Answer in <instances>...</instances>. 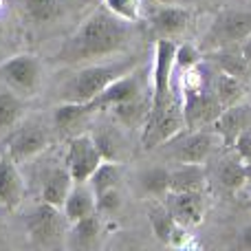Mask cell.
<instances>
[{"label": "cell", "instance_id": "7", "mask_svg": "<svg viewBox=\"0 0 251 251\" xmlns=\"http://www.w3.org/2000/svg\"><path fill=\"white\" fill-rule=\"evenodd\" d=\"M218 143L223 141L214 130H190L187 134L178 132L163 146H168L170 156L178 163H205L214 154Z\"/></svg>", "mask_w": 251, "mask_h": 251}, {"label": "cell", "instance_id": "24", "mask_svg": "<svg viewBox=\"0 0 251 251\" xmlns=\"http://www.w3.org/2000/svg\"><path fill=\"white\" fill-rule=\"evenodd\" d=\"M207 174L205 163H181L172 170V190L170 192H203Z\"/></svg>", "mask_w": 251, "mask_h": 251}, {"label": "cell", "instance_id": "32", "mask_svg": "<svg viewBox=\"0 0 251 251\" xmlns=\"http://www.w3.org/2000/svg\"><path fill=\"white\" fill-rule=\"evenodd\" d=\"M201 64V53L194 44H176V69L181 71H187L192 66Z\"/></svg>", "mask_w": 251, "mask_h": 251}, {"label": "cell", "instance_id": "39", "mask_svg": "<svg viewBox=\"0 0 251 251\" xmlns=\"http://www.w3.org/2000/svg\"><path fill=\"white\" fill-rule=\"evenodd\" d=\"M247 97H249V104H251V84H249V91H247Z\"/></svg>", "mask_w": 251, "mask_h": 251}, {"label": "cell", "instance_id": "21", "mask_svg": "<svg viewBox=\"0 0 251 251\" xmlns=\"http://www.w3.org/2000/svg\"><path fill=\"white\" fill-rule=\"evenodd\" d=\"M207 86L216 95V100L223 104V108H229V106L238 104L245 93L249 91V86L245 82H240L238 77L225 73V71H218V69L214 73V77L207 82Z\"/></svg>", "mask_w": 251, "mask_h": 251}, {"label": "cell", "instance_id": "4", "mask_svg": "<svg viewBox=\"0 0 251 251\" xmlns=\"http://www.w3.org/2000/svg\"><path fill=\"white\" fill-rule=\"evenodd\" d=\"M185 128V119H183V106L178 104L176 97L163 101V104H152L148 119L141 130V146L143 150H152L170 139H174L178 132Z\"/></svg>", "mask_w": 251, "mask_h": 251}, {"label": "cell", "instance_id": "38", "mask_svg": "<svg viewBox=\"0 0 251 251\" xmlns=\"http://www.w3.org/2000/svg\"><path fill=\"white\" fill-rule=\"evenodd\" d=\"M154 2H159V4H176L178 0H154Z\"/></svg>", "mask_w": 251, "mask_h": 251}, {"label": "cell", "instance_id": "14", "mask_svg": "<svg viewBox=\"0 0 251 251\" xmlns=\"http://www.w3.org/2000/svg\"><path fill=\"white\" fill-rule=\"evenodd\" d=\"M247 128H251V104L249 101L247 104H240L238 101V104L225 108L221 113V117H218L212 126V130L221 137V141L225 148L234 146L238 134Z\"/></svg>", "mask_w": 251, "mask_h": 251}, {"label": "cell", "instance_id": "25", "mask_svg": "<svg viewBox=\"0 0 251 251\" xmlns=\"http://www.w3.org/2000/svg\"><path fill=\"white\" fill-rule=\"evenodd\" d=\"M150 106H152V100L146 101L143 97H137V100H130V101H124V104L113 106V113L119 124L128 126V128H143V124H146V119H148V113H150Z\"/></svg>", "mask_w": 251, "mask_h": 251}, {"label": "cell", "instance_id": "8", "mask_svg": "<svg viewBox=\"0 0 251 251\" xmlns=\"http://www.w3.org/2000/svg\"><path fill=\"white\" fill-rule=\"evenodd\" d=\"M174 71H176V42L172 38H159L154 44V66H152V104L172 100Z\"/></svg>", "mask_w": 251, "mask_h": 251}, {"label": "cell", "instance_id": "37", "mask_svg": "<svg viewBox=\"0 0 251 251\" xmlns=\"http://www.w3.org/2000/svg\"><path fill=\"white\" fill-rule=\"evenodd\" d=\"M245 174H247V183H251V159L245 161Z\"/></svg>", "mask_w": 251, "mask_h": 251}, {"label": "cell", "instance_id": "11", "mask_svg": "<svg viewBox=\"0 0 251 251\" xmlns=\"http://www.w3.org/2000/svg\"><path fill=\"white\" fill-rule=\"evenodd\" d=\"M47 146H49V132L44 130V126L38 122H29L11 132L9 156L13 161H26L33 159L35 154H40Z\"/></svg>", "mask_w": 251, "mask_h": 251}, {"label": "cell", "instance_id": "23", "mask_svg": "<svg viewBox=\"0 0 251 251\" xmlns=\"http://www.w3.org/2000/svg\"><path fill=\"white\" fill-rule=\"evenodd\" d=\"M22 16L35 26L51 25L64 13V0H22Z\"/></svg>", "mask_w": 251, "mask_h": 251}, {"label": "cell", "instance_id": "20", "mask_svg": "<svg viewBox=\"0 0 251 251\" xmlns=\"http://www.w3.org/2000/svg\"><path fill=\"white\" fill-rule=\"evenodd\" d=\"M101 240V221L100 212L82 218V221L71 223L69 229V247L73 249H95Z\"/></svg>", "mask_w": 251, "mask_h": 251}, {"label": "cell", "instance_id": "3", "mask_svg": "<svg viewBox=\"0 0 251 251\" xmlns=\"http://www.w3.org/2000/svg\"><path fill=\"white\" fill-rule=\"evenodd\" d=\"M69 218L64 216L62 207H55L51 203H40L31 209L26 216V236L33 247L55 249L64 245V238L69 234Z\"/></svg>", "mask_w": 251, "mask_h": 251}, {"label": "cell", "instance_id": "36", "mask_svg": "<svg viewBox=\"0 0 251 251\" xmlns=\"http://www.w3.org/2000/svg\"><path fill=\"white\" fill-rule=\"evenodd\" d=\"M240 53H243V57L249 62V66H251V35L240 44Z\"/></svg>", "mask_w": 251, "mask_h": 251}, {"label": "cell", "instance_id": "31", "mask_svg": "<svg viewBox=\"0 0 251 251\" xmlns=\"http://www.w3.org/2000/svg\"><path fill=\"white\" fill-rule=\"evenodd\" d=\"M106 9L119 16L126 22H139L141 18V0H104Z\"/></svg>", "mask_w": 251, "mask_h": 251}, {"label": "cell", "instance_id": "22", "mask_svg": "<svg viewBox=\"0 0 251 251\" xmlns=\"http://www.w3.org/2000/svg\"><path fill=\"white\" fill-rule=\"evenodd\" d=\"M73 183L75 181L66 165L64 168H53L42 183V201L55 205V207H62L71 192V187H73Z\"/></svg>", "mask_w": 251, "mask_h": 251}, {"label": "cell", "instance_id": "13", "mask_svg": "<svg viewBox=\"0 0 251 251\" xmlns=\"http://www.w3.org/2000/svg\"><path fill=\"white\" fill-rule=\"evenodd\" d=\"M25 201V178L18 170V161L0 156V205L9 212L20 209Z\"/></svg>", "mask_w": 251, "mask_h": 251}, {"label": "cell", "instance_id": "10", "mask_svg": "<svg viewBox=\"0 0 251 251\" xmlns=\"http://www.w3.org/2000/svg\"><path fill=\"white\" fill-rule=\"evenodd\" d=\"M183 119H185V128L187 130H205L212 128L214 122L221 117L223 104L216 100L212 91L203 88L201 93H194L190 97H183Z\"/></svg>", "mask_w": 251, "mask_h": 251}, {"label": "cell", "instance_id": "27", "mask_svg": "<svg viewBox=\"0 0 251 251\" xmlns=\"http://www.w3.org/2000/svg\"><path fill=\"white\" fill-rule=\"evenodd\" d=\"M22 100L16 91L7 88L0 93V134H11L22 117Z\"/></svg>", "mask_w": 251, "mask_h": 251}, {"label": "cell", "instance_id": "40", "mask_svg": "<svg viewBox=\"0 0 251 251\" xmlns=\"http://www.w3.org/2000/svg\"><path fill=\"white\" fill-rule=\"evenodd\" d=\"M249 199H251V190H249Z\"/></svg>", "mask_w": 251, "mask_h": 251}, {"label": "cell", "instance_id": "26", "mask_svg": "<svg viewBox=\"0 0 251 251\" xmlns=\"http://www.w3.org/2000/svg\"><path fill=\"white\" fill-rule=\"evenodd\" d=\"M139 183H141L143 192L154 199H165L172 190V172L163 165H156V168H148L141 172L139 176Z\"/></svg>", "mask_w": 251, "mask_h": 251}, {"label": "cell", "instance_id": "15", "mask_svg": "<svg viewBox=\"0 0 251 251\" xmlns=\"http://www.w3.org/2000/svg\"><path fill=\"white\" fill-rule=\"evenodd\" d=\"M141 93H143L141 77H139V75L132 71V73H128V75H124V77L115 79L108 88H104V91H101L100 95L91 101V104H93V108H95V110L113 108V106L124 104V101L137 100V97H141Z\"/></svg>", "mask_w": 251, "mask_h": 251}, {"label": "cell", "instance_id": "9", "mask_svg": "<svg viewBox=\"0 0 251 251\" xmlns=\"http://www.w3.org/2000/svg\"><path fill=\"white\" fill-rule=\"evenodd\" d=\"M104 161L100 146H97L95 137L88 132L73 134L69 143V152H66V168H69L71 176L75 183H84L93 176L100 163Z\"/></svg>", "mask_w": 251, "mask_h": 251}, {"label": "cell", "instance_id": "2", "mask_svg": "<svg viewBox=\"0 0 251 251\" xmlns=\"http://www.w3.org/2000/svg\"><path fill=\"white\" fill-rule=\"evenodd\" d=\"M134 66H137V57L86 66L62 86V101H93L115 79L132 73Z\"/></svg>", "mask_w": 251, "mask_h": 251}, {"label": "cell", "instance_id": "17", "mask_svg": "<svg viewBox=\"0 0 251 251\" xmlns=\"http://www.w3.org/2000/svg\"><path fill=\"white\" fill-rule=\"evenodd\" d=\"M62 212L69 218V223L82 221V218L91 216V214L97 212V196L93 192L91 183H73L69 196H66L64 205H62Z\"/></svg>", "mask_w": 251, "mask_h": 251}, {"label": "cell", "instance_id": "29", "mask_svg": "<svg viewBox=\"0 0 251 251\" xmlns=\"http://www.w3.org/2000/svg\"><path fill=\"white\" fill-rule=\"evenodd\" d=\"M148 218H150V225H152V231H154L156 240L163 245H170V238H172V231L174 227L178 225L176 218L172 216L170 207L165 203H154L148 212Z\"/></svg>", "mask_w": 251, "mask_h": 251}, {"label": "cell", "instance_id": "12", "mask_svg": "<svg viewBox=\"0 0 251 251\" xmlns=\"http://www.w3.org/2000/svg\"><path fill=\"white\" fill-rule=\"evenodd\" d=\"M165 205L170 207L176 223L185 227H196L205 216V196L203 192H170L165 196Z\"/></svg>", "mask_w": 251, "mask_h": 251}, {"label": "cell", "instance_id": "28", "mask_svg": "<svg viewBox=\"0 0 251 251\" xmlns=\"http://www.w3.org/2000/svg\"><path fill=\"white\" fill-rule=\"evenodd\" d=\"M218 183H221L225 190H240V187L247 183V174H245V161L240 159L238 154L234 152V156H227L225 161H221L216 170Z\"/></svg>", "mask_w": 251, "mask_h": 251}, {"label": "cell", "instance_id": "18", "mask_svg": "<svg viewBox=\"0 0 251 251\" xmlns=\"http://www.w3.org/2000/svg\"><path fill=\"white\" fill-rule=\"evenodd\" d=\"M207 57L212 60V64L216 66L218 71H225V73L238 77L240 82L251 84V66L243 57V53H240V44L238 47H227V49H218V51H209Z\"/></svg>", "mask_w": 251, "mask_h": 251}, {"label": "cell", "instance_id": "16", "mask_svg": "<svg viewBox=\"0 0 251 251\" xmlns=\"http://www.w3.org/2000/svg\"><path fill=\"white\" fill-rule=\"evenodd\" d=\"M190 11L181 4H163L150 16V26L159 38H176L190 25Z\"/></svg>", "mask_w": 251, "mask_h": 251}, {"label": "cell", "instance_id": "1", "mask_svg": "<svg viewBox=\"0 0 251 251\" xmlns=\"http://www.w3.org/2000/svg\"><path fill=\"white\" fill-rule=\"evenodd\" d=\"M132 42V22L115 16L110 9H95L55 53L62 64H82L95 62L122 53Z\"/></svg>", "mask_w": 251, "mask_h": 251}, {"label": "cell", "instance_id": "41", "mask_svg": "<svg viewBox=\"0 0 251 251\" xmlns=\"http://www.w3.org/2000/svg\"><path fill=\"white\" fill-rule=\"evenodd\" d=\"M0 7H2V0H0Z\"/></svg>", "mask_w": 251, "mask_h": 251}, {"label": "cell", "instance_id": "35", "mask_svg": "<svg viewBox=\"0 0 251 251\" xmlns=\"http://www.w3.org/2000/svg\"><path fill=\"white\" fill-rule=\"evenodd\" d=\"M238 245L243 249H247V251H251V223L247 227H245L243 231H240V236H238Z\"/></svg>", "mask_w": 251, "mask_h": 251}, {"label": "cell", "instance_id": "34", "mask_svg": "<svg viewBox=\"0 0 251 251\" xmlns=\"http://www.w3.org/2000/svg\"><path fill=\"white\" fill-rule=\"evenodd\" d=\"M231 150H234L243 161H249L251 159V128L243 130V132L238 134V139L234 141Z\"/></svg>", "mask_w": 251, "mask_h": 251}, {"label": "cell", "instance_id": "30", "mask_svg": "<svg viewBox=\"0 0 251 251\" xmlns=\"http://www.w3.org/2000/svg\"><path fill=\"white\" fill-rule=\"evenodd\" d=\"M119 178H122V165H119V161H110V159H104L100 163V168L93 172V176L88 178V183H91L93 192H95V196H101L104 192L113 190V187H117Z\"/></svg>", "mask_w": 251, "mask_h": 251}, {"label": "cell", "instance_id": "5", "mask_svg": "<svg viewBox=\"0 0 251 251\" xmlns=\"http://www.w3.org/2000/svg\"><path fill=\"white\" fill-rule=\"evenodd\" d=\"M249 35H251V11L225 9V11L214 16L212 25L203 35L201 47H203L205 53L227 47H238Z\"/></svg>", "mask_w": 251, "mask_h": 251}, {"label": "cell", "instance_id": "33", "mask_svg": "<svg viewBox=\"0 0 251 251\" xmlns=\"http://www.w3.org/2000/svg\"><path fill=\"white\" fill-rule=\"evenodd\" d=\"M119 207H122V196H119L117 187H113V190L104 192L101 196H97V212L113 214V212H117Z\"/></svg>", "mask_w": 251, "mask_h": 251}, {"label": "cell", "instance_id": "19", "mask_svg": "<svg viewBox=\"0 0 251 251\" xmlns=\"http://www.w3.org/2000/svg\"><path fill=\"white\" fill-rule=\"evenodd\" d=\"M93 113H95V108L91 101H62L53 110V126L60 134H71Z\"/></svg>", "mask_w": 251, "mask_h": 251}, {"label": "cell", "instance_id": "6", "mask_svg": "<svg viewBox=\"0 0 251 251\" xmlns=\"http://www.w3.org/2000/svg\"><path fill=\"white\" fill-rule=\"evenodd\" d=\"M40 77H42V66L31 53H18L0 62V79L18 95H35Z\"/></svg>", "mask_w": 251, "mask_h": 251}]
</instances>
